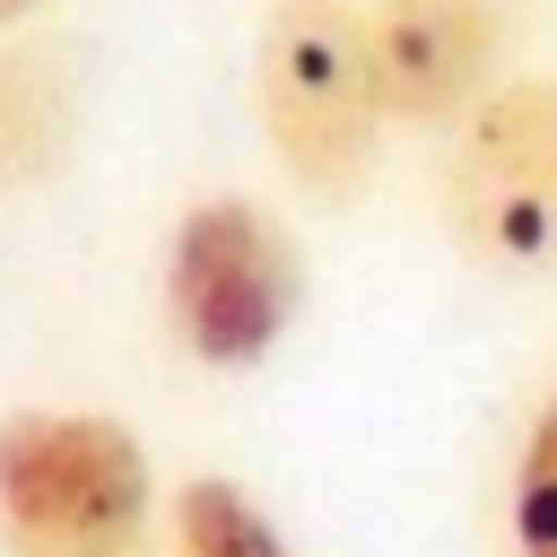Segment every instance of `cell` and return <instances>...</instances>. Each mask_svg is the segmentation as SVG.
<instances>
[{"label":"cell","instance_id":"5","mask_svg":"<svg viewBox=\"0 0 557 557\" xmlns=\"http://www.w3.org/2000/svg\"><path fill=\"white\" fill-rule=\"evenodd\" d=\"M374 44V87H383V122L435 131L461 122L496 70H505V9L496 0H383L366 17Z\"/></svg>","mask_w":557,"mask_h":557},{"label":"cell","instance_id":"7","mask_svg":"<svg viewBox=\"0 0 557 557\" xmlns=\"http://www.w3.org/2000/svg\"><path fill=\"white\" fill-rule=\"evenodd\" d=\"M174 557H287L278 522L218 470L174 487Z\"/></svg>","mask_w":557,"mask_h":557},{"label":"cell","instance_id":"4","mask_svg":"<svg viewBox=\"0 0 557 557\" xmlns=\"http://www.w3.org/2000/svg\"><path fill=\"white\" fill-rule=\"evenodd\" d=\"M453 235L505 278H557V78H496L444 157Z\"/></svg>","mask_w":557,"mask_h":557},{"label":"cell","instance_id":"2","mask_svg":"<svg viewBox=\"0 0 557 557\" xmlns=\"http://www.w3.org/2000/svg\"><path fill=\"white\" fill-rule=\"evenodd\" d=\"M157 522V470L104 409L0 418V540L17 557H131Z\"/></svg>","mask_w":557,"mask_h":557},{"label":"cell","instance_id":"6","mask_svg":"<svg viewBox=\"0 0 557 557\" xmlns=\"http://www.w3.org/2000/svg\"><path fill=\"white\" fill-rule=\"evenodd\" d=\"M70 131H78V96H70L61 61L0 52V191L52 174L61 148H70Z\"/></svg>","mask_w":557,"mask_h":557},{"label":"cell","instance_id":"8","mask_svg":"<svg viewBox=\"0 0 557 557\" xmlns=\"http://www.w3.org/2000/svg\"><path fill=\"white\" fill-rule=\"evenodd\" d=\"M505 548L513 557H557V392L531 409L513 470H505Z\"/></svg>","mask_w":557,"mask_h":557},{"label":"cell","instance_id":"9","mask_svg":"<svg viewBox=\"0 0 557 557\" xmlns=\"http://www.w3.org/2000/svg\"><path fill=\"white\" fill-rule=\"evenodd\" d=\"M17 17H35V0H0V26H17Z\"/></svg>","mask_w":557,"mask_h":557},{"label":"cell","instance_id":"3","mask_svg":"<svg viewBox=\"0 0 557 557\" xmlns=\"http://www.w3.org/2000/svg\"><path fill=\"white\" fill-rule=\"evenodd\" d=\"M296 305H305V270H296V244L270 209H252L235 191H209L174 218L165 322L200 366H218V374L261 366L296 331Z\"/></svg>","mask_w":557,"mask_h":557},{"label":"cell","instance_id":"1","mask_svg":"<svg viewBox=\"0 0 557 557\" xmlns=\"http://www.w3.org/2000/svg\"><path fill=\"white\" fill-rule=\"evenodd\" d=\"M252 113L278 174L305 200H357L383 148V87L366 9L348 0H270L252 35Z\"/></svg>","mask_w":557,"mask_h":557}]
</instances>
